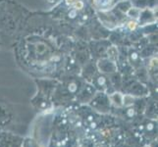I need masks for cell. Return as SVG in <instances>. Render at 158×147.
Instances as JSON below:
<instances>
[{
	"label": "cell",
	"mask_w": 158,
	"mask_h": 147,
	"mask_svg": "<svg viewBox=\"0 0 158 147\" xmlns=\"http://www.w3.org/2000/svg\"><path fill=\"white\" fill-rule=\"evenodd\" d=\"M66 1L68 4H74V3H76V1H78V0H66Z\"/></svg>",
	"instance_id": "cell-3"
},
{
	"label": "cell",
	"mask_w": 158,
	"mask_h": 147,
	"mask_svg": "<svg viewBox=\"0 0 158 147\" xmlns=\"http://www.w3.org/2000/svg\"><path fill=\"white\" fill-rule=\"evenodd\" d=\"M75 6L77 7L78 9H81V8H83V3H81V1H76Z\"/></svg>",
	"instance_id": "cell-1"
},
{
	"label": "cell",
	"mask_w": 158,
	"mask_h": 147,
	"mask_svg": "<svg viewBox=\"0 0 158 147\" xmlns=\"http://www.w3.org/2000/svg\"><path fill=\"white\" fill-rule=\"evenodd\" d=\"M129 27H130L131 30H134L135 28V22H130V23H129Z\"/></svg>",
	"instance_id": "cell-2"
}]
</instances>
